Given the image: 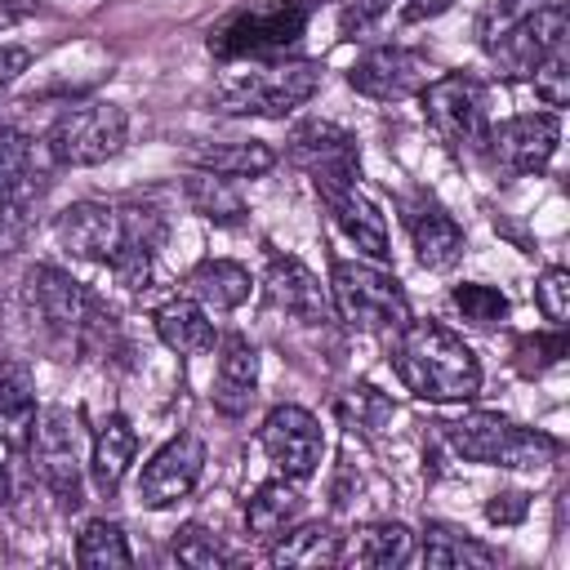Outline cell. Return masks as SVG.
<instances>
[{"mask_svg": "<svg viewBox=\"0 0 570 570\" xmlns=\"http://www.w3.org/2000/svg\"><path fill=\"white\" fill-rule=\"evenodd\" d=\"M392 370L405 392L423 401H468L481 387V365L472 347L441 321H405L392 334Z\"/></svg>", "mask_w": 570, "mask_h": 570, "instance_id": "6da1fadb", "label": "cell"}, {"mask_svg": "<svg viewBox=\"0 0 570 570\" xmlns=\"http://www.w3.org/2000/svg\"><path fill=\"white\" fill-rule=\"evenodd\" d=\"M22 303L31 325L53 347H67V352H94L111 330V316L102 312V303L53 263H36L22 276Z\"/></svg>", "mask_w": 570, "mask_h": 570, "instance_id": "7a4b0ae2", "label": "cell"}, {"mask_svg": "<svg viewBox=\"0 0 570 570\" xmlns=\"http://www.w3.org/2000/svg\"><path fill=\"white\" fill-rule=\"evenodd\" d=\"M312 4L307 0H263L249 9L227 13L209 31V58L218 62H272L285 58L307 31Z\"/></svg>", "mask_w": 570, "mask_h": 570, "instance_id": "3957f363", "label": "cell"}, {"mask_svg": "<svg viewBox=\"0 0 570 570\" xmlns=\"http://www.w3.org/2000/svg\"><path fill=\"white\" fill-rule=\"evenodd\" d=\"M450 450L468 463H485V468H512V472H525V468H543L557 459V436L539 432V428H521L494 410H472V414H459L450 423H441Z\"/></svg>", "mask_w": 570, "mask_h": 570, "instance_id": "277c9868", "label": "cell"}, {"mask_svg": "<svg viewBox=\"0 0 570 570\" xmlns=\"http://www.w3.org/2000/svg\"><path fill=\"white\" fill-rule=\"evenodd\" d=\"M321 89V62L312 58H272L254 62L249 71H236L218 85L214 107L227 116H263L281 120L294 107H303Z\"/></svg>", "mask_w": 570, "mask_h": 570, "instance_id": "5b68a950", "label": "cell"}, {"mask_svg": "<svg viewBox=\"0 0 570 570\" xmlns=\"http://www.w3.org/2000/svg\"><path fill=\"white\" fill-rule=\"evenodd\" d=\"M330 303H334V316L343 325H352L356 334L387 338L410 321V303H405L401 281L379 272L374 263H356V258H334Z\"/></svg>", "mask_w": 570, "mask_h": 570, "instance_id": "8992f818", "label": "cell"}, {"mask_svg": "<svg viewBox=\"0 0 570 570\" xmlns=\"http://www.w3.org/2000/svg\"><path fill=\"white\" fill-rule=\"evenodd\" d=\"M419 98H423V116H428L432 134L445 142L450 156H459V160H485V147H490V111H485V89L472 76H463V71L432 76Z\"/></svg>", "mask_w": 570, "mask_h": 570, "instance_id": "52a82bcc", "label": "cell"}, {"mask_svg": "<svg viewBox=\"0 0 570 570\" xmlns=\"http://www.w3.org/2000/svg\"><path fill=\"white\" fill-rule=\"evenodd\" d=\"M129 138V120L116 102H76L67 107L49 134H45V151L58 160V165H71V169H85V165H102L111 160Z\"/></svg>", "mask_w": 570, "mask_h": 570, "instance_id": "ba28073f", "label": "cell"}, {"mask_svg": "<svg viewBox=\"0 0 570 570\" xmlns=\"http://www.w3.org/2000/svg\"><path fill=\"white\" fill-rule=\"evenodd\" d=\"M31 472L40 476V485L62 503V508H76L80 503V476H85V463H80V428H76V414L53 405L36 419V432H31Z\"/></svg>", "mask_w": 570, "mask_h": 570, "instance_id": "9c48e42d", "label": "cell"}, {"mask_svg": "<svg viewBox=\"0 0 570 570\" xmlns=\"http://www.w3.org/2000/svg\"><path fill=\"white\" fill-rule=\"evenodd\" d=\"M557 142H561L557 111H521V116H508V120L490 125L485 160L508 178H525V174L548 169Z\"/></svg>", "mask_w": 570, "mask_h": 570, "instance_id": "30bf717a", "label": "cell"}, {"mask_svg": "<svg viewBox=\"0 0 570 570\" xmlns=\"http://www.w3.org/2000/svg\"><path fill=\"white\" fill-rule=\"evenodd\" d=\"M258 445L276 468V476H289V481H307L325 454L321 423L303 405H276L258 428Z\"/></svg>", "mask_w": 570, "mask_h": 570, "instance_id": "8fae6325", "label": "cell"}, {"mask_svg": "<svg viewBox=\"0 0 570 570\" xmlns=\"http://www.w3.org/2000/svg\"><path fill=\"white\" fill-rule=\"evenodd\" d=\"M285 156L312 178V187L361 178V147L334 120H303V125H294V134L285 142Z\"/></svg>", "mask_w": 570, "mask_h": 570, "instance_id": "7c38bea8", "label": "cell"}, {"mask_svg": "<svg viewBox=\"0 0 570 570\" xmlns=\"http://www.w3.org/2000/svg\"><path fill=\"white\" fill-rule=\"evenodd\" d=\"M432 62L428 53L419 49H401V45H379V49H365L352 71H347V85L374 102H401V98H414L423 94V85L432 80Z\"/></svg>", "mask_w": 570, "mask_h": 570, "instance_id": "4fadbf2b", "label": "cell"}, {"mask_svg": "<svg viewBox=\"0 0 570 570\" xmlns=\"http://www.w3.org/2000/svg\"><path fill=\"white\" fill-rule=\"evenodd\" d=\"M561 40H570V27H566V4L552 0V4H539L530 9L521 22H512L485 53L494 58V67L508 76V80H530L534 62L557 49Z\"/></svg>", "mask_w": 570, "mask_h": 570, "instance_id": "5bb4252c", "label": "cell"}, {"mask_svg": "<svg viewBox=\"0 0 570 570\" xmlns=\"http://www.w3.org/2000/svg\"><path fill=\"white\" fill-rule=\"evenodd\" d=\"M401 214H405V232L414 240V258L419 267L428 272H450L463 249H468V236L463 227L454 223V214L432 196V191H405L401 196Z\"/></svg>", "mask_w": 570, "mask_h": 570, "instance_id": "9a60e30c", "label": "cell"}, {"mask_svg": "<svg viewBox=\"0 0 570 570\" xmlns=\"http://www.w3.org/2000/svg\"><path fill=\"white\" fill-rule=\"evenodd\" d=\"M200 472H205V441L196 432H178L147 459L138 476V499L147 508H169L196 490Z\"/></svg>", "mask_w": 570, "mask_h": 570, "instance_id": "2e32d148", "label": "cell"}, {"mask_svg": "<svg viewBox=\"0 0 570 570\" xmlns=\"http://www.w3.org/2000/svg\"><path fill=\"white\" fill-rule=\"evenodd\" d=\"M53 236L71 258L111 263V254L120 249V236H125V214H120V205H107V200H76L58 214Z\"/></svg>", "mask_w": 570, "mask_h": 570, "instance_id": "e0dca14e", "label": "cell"}, {"mask_svg": "<svg viewBox=\"0 0 570 570\" xmlns=\"http://www.w3.org/2000/svg\"><path fill=\"white\" fill-rule=\"evenodd\" d=\"M267 298H272L285 316H294V321H303V325H325V321H334L330 285H321L316 272H307V267H303L298 258H289V254H272V263H267Z\"/></svg>", "mask_w": 570, "mask_h": 570, "instance_id": "ac0fdd59", "label": "cell"}, {"mask_svg": "<svg viewBox=\"0 0 570 570\" xmlns=\"http://www.w3.org/2000/svg\"><path fill=\"white\" fill-rule=\"evenodd\" d=\"M316 196L325 200L330 218L338 223V232H343L361 254H370V258H387V254H392V249H387V223H383L379 205L356 187V178H352V183H321Z\"/></svg>", "mask_w": 570, "mask_h": 570, "instance_id": "d6986e66", "label": "cell"}, {"mask_svg": "<svg viewBox=\"0 0 570 570\" xmlns=\"http://www.w3.org/2000/svg\"><path fill=\"white\" fill-rule=\"evenodd\" d=\"M258 392V352L245 334H223L218 343V370H214V410L236 419L249 410Z\"/></svg>", "mask_w": 570, "mask_h": 570, "instance_id": "ffe728a7", "label": "cell"}, {"mask_svg": "<svg viewBox=\"0 0 570 570\" xmlns=\"http://www.w3.org/2000/svg\"><path fill=\"white\" fill-rule=\"evenodd\" d=\"M419 566L423 570H490V566H499V552L450 521H428Z\"/></svg>", "mask_w": 570, "mask_h": 570, "instance_id": "44dd1931", "label": "cell"}, {"mask_svg": "<svg viewBox=\"0 0 570 570\" xmlns=\"http://www.w3.org/2000/svg\"><path fill=\"white\" fill-rule=\"evenodd\" d=\"M410 543H414V534L401 521H365L352 534H343L338 561L343 566H365V570H387V566L410 561Z\"/></svg>", "mask_w": 570, "mask_h": 570, "instance_id": "7402d4cb", "label": "cell"}, {"mask_svg": "<svg viewBox=\"0 0 570 570\" xmlns=\"http://www.w3.org/2000/svg\"><path fill=\"white\" fill-rule=\"evenodd\" d=\"M156 334L178 356H205L214 347V321L191 294H178L156 307Z\"/></svg>", "mask_w": 570, "mask_h": 570, "instance_id": "603a6c76", "label": "cell"}, {"mask_svg": "<svg viewBox=\"0 0 570 570\" xmlns=\"http://www.w3.org/2000/svg\"><path fill=\"white\" fill-rule=\"evenodd\" d=\"M298 512H303L298 481L272 476V481H263V485L249 494V503H245V530H249L254 539L272 543L276 534H285V530L298 521Z\"/></svg>", "mask_w": 570, "mask_h": 570, "instance_id": "cb8c5ba5", "label": "cell"}, {"mask_svg": "<svg viewBox=\"0 0 570 570\" xmlns=\"http://www.w3.org/2000/svg\"><path fill=\"white\" fill-rule=\"evenodd\" d=\"M134 450H138V436L129 428L125 414H107L94 432V450H89V472H94V485L102 494H116V485L125 481L129 463H134Z\"/></svg>", "mask_w": 570, "mask_h": 570, "instance_id": "d4e9b609", "label": "cell"}, {"mask_svg": "<svg viewBox=\"0 0 570 570\" xmlns=\"http://www.w3.org/2000/svg\"><path fill=\"white\" fill-rule=\"evenodd\" d=\"M187 294L205 307V312H227L240 307L249 298V272L232 258H200L187 272Z\"/></svg>", "mask_w": 570, "mask_h": 570, "instance_id": "484cf974", "label": "cell"}, {"mask_svg": "<svg viewBox=\"0 0 570 570\" xmlns=\"http://www.w3.org/2000/svg\"><path fill=\"white\" fill-rule=\"evenodd\" d=\"M183 191H187V205H191L200 218H209L214 227H240V223H245V214H249L245 196H240V191H236V183H232V178H223V174L196 169V174H187Z\"/></svg>", "mask_w": 570, "mask_h": 570, "instance_id": "4316f807", "label": "cell"}, {"mask_svg": "<svg viewBox=\"0 0 570 570\" xmlns=\"http://www.w3.org/2000/svg\"><path fill=\"white\" fill-rule=\"evenodd\" d=\"M343 534L330 521H307L298 530H285L272 539V566H338Z\"/></svg>", "mask_w": 570, "mask_h": 570, "instance_id": "83f0119b", "label": "cell"}, {"mask_svg": "<svg viewBox=\"0 0 570 570\" xmlns=\"http://www.w3.org/2000/svg\"><path fill=\"white\" fill-rule=\"evenodd\" d=\"M36 387L22 370H0V445L4 450H27L36 432Z\"/></svg>", "mask_w": 570, "mask_h": 570, "instance_id": "f1b7e54d", "label": "cell"}, {"mask_svg": "<svg viewBox=\"0 0 570 570\" xmlns=\"http://www.w3.org/2000/svg\"><path fill=\"white\" fill-rule=\"evenodd\" d=\"M4 196H40V147L9 125H0V200Z\"/></svg>", "mask_w": 570, "mask_h": 570, "instance_id": "f546056e", "label": "cell"}, {"mask_svg": "<svg viewBox=\"0 0 570 570\" xmlns=\"http://www.w3.org/2000/svg\"><path fill=\"white\" fill-rule=\"evenodd\" d=\"M276 165V151L258 138L245 142H214V147H196L191 151V169H209L223 178H258Z\"/></svg>", "mask_w": 570, "mask_h": 570, "instance_id": "4dcf8cb0", "label": "cell"}, {"mask_svg": "<svg viewBox=\"0 0 570 570\" xmlns=\"http://www.w3.org/2000/svg\"><path fill=\"white\" fill-rule=\"evenodd\" d=\"M76 561L85 570H116V566H129L134 552L125 543V530L116 521H85L80 539H76Z\"/></svg>", "mask_w": 570, "mask_h": 570, "instance_id": "1f68e13d", "label": "cell"}, {"mask_svg": "<svg viewBox=\"0 0 570 570\" xmlns=\"http://www.w3.org/2000/svg\"><path fill=\"white\" fill-rule=\"evenodd\" d=\"M450 303H454V312H459L468 325H476V330H490V325H503V321H508V294L494 289V285H481V281L454 285V289H450Z\"/></svg>", "mask_w": 570, "mask_h": 570, "instance_id": "d6a6232c", "label": "cell"}, {"mask_svg": "<svg viewBox=\"0 0 570 570\" xmlns=\"http://www.w3.org/2000/svg\"><path fill=\"white\" fill-rule=\"evenodd\" d=\"M566 352H570L566 325H552V330H543V334H525V338H517L512 365H517V374L539 379L543 370H552L557 361H566Z\"/></svg>", "mask_w": 570, "mask_h": 570, "instance_id": "836d02e7", "label": "cell"}, {"mask_svg": "<svg viewBox=\"0 0 570 570\" xmlns=\"http://www.w3.org/2000/svg\"><path fill=\"white\" fill-rule=\"evenodd\" d=\"M169 552H174L178 566H191V570H214V566H227V561H232V552H227L200 521H187V525L174 534Z\"/></svg>", "mask_w": 570, "mask_h": 570, "instance_id": "e575fe53", "label": "cell"}, {"mask_svg": "<svg viewBox=\"0 0 570 570\" xmlns=\"http://www.w3.org/2000/svg\"><path fill=\"white\" fill-rule=\"evenodd\" d=\"M530 80H534V94H539L548 107H566V102H570V40H561L557 49H548V53L534 62Z\"/></svg>", "mask_w": 570, "mask_h": 570, "instance_id": "d590c367", "label": "cell"}, {"mask_svg": "<svg viewBox=\"0 0 570 570\" xmlns=\"http://www.w3.org/2000/svg\"><path fill=\"white\" fill-rule=\"evenodd\" d=\"M338 414H343L352 428H361V432H374L379 423H387V419H392V401H387L379 387H370V383H356V387H347V396L338 401Z\"/></svg>", "mask_w": 570, "mask_h": 570, "instance_id": "8d00e7d4", "label": "cell"}, {"mask_svg": "<svg viewBox=\"0 0 570 570\" xmlns=\"http://www.w3.org/2000/svg\"><path fill=\"white\" fill-rule=\"evenodd\" d=\"M36 200L40 196H4L0 200V258L22 249L36 227Z\"/></svg>", "mask_w": 570, "mask_h": 570, "instance_id": "74e56055", "label": "cell"}, {"mask_svg": "<svg viewBox=\"0 0 570 570\" xmlns=\"http://www.w3.org/2000/svg\"><path fill=\"white\" fill-rule=\"evenodd\" d=\"M530 9H539V0H485V9H481V18H476V36H481V45L490 49L512 22H521Z\"/></svg>", "mask_w": 570, "mask_h": 570, "instance_id": "f35d334b", "label": "cell"}, {"mask_svg": "<svg viewBox=\"0 0 570 570\" xmlns=\"http://www.w3.org/2000/svg\"><path fill=\"white\" fill-rule=\"evenodd\" d=\"M534 303L552 325H566V316H570V272L566 267H548L539 276V285H534Z\"/></svg>", "mask_w": 570, "mask_h": 570, "instance_id": "ab89813d", "label": "cell"}, {"mask_svg": "<svg viewBox=\"0 0 570 570\" xmlns=\"http://www.w3.org/2000/svg\"><path fill=\"white\" fill-rule=\"evenodd\" d=\"M387 4H392V0H343V9H338V31L352 40L356 31H365L370 22H379V18L387 13Z\"/></svg>", "mask_w": 570, "mask_h": 570, "instance_id": "60d3db41", "label": "cell"}, {"mask_svg": "<svg viewBox=\"0 0 570 570\" xmlns=\"http://www.w3.org/2000/svg\"><path fill=\"white\" fill-rule=\"evenodd\" d=\"M525 512H530V499L521 490H499V494L485 499V521L490 525H517V521H525Z\"/></svg>", "mask_w": 570, "mask_h": 570, "instance_id": "b9f144b4", "label": "cell"}, {"mask_svg": "<svg viewBox=\"0 0 570 570\" xmlns=\"http://www.w3.org/2000/svg\"><path fill=\"white\" fill-rule=\"evenodd\" d=\"M27 67H31V53L22 45H0V85L18 80Z\"/></svg>", "mask_w": 570, "mask_h": 570, "instance_id": "7bdbcfd3", "label": "cell"}, {"mask_svg": "<svg viewBox=\"0 0 570 570\" xmlns=\"http://www.w3.org/2000/svg\"><path fill=\"white\" fill-rule=\"evenodd\" d=\"M454 0H405V22H428L436 13H445Z\"/></svg>", "mask_w": 570, "mask_h": 570, "instance_id": "ee69618b", "label": "cell"}, {"mask_svg": "<svg viewBox=\"0 0 570 570\" xmlns=\"http://www.w3.org/2000/svg\"><path fill=\"white\" fill-rule=\"evenodd\" d=\"M0 4H4V9H9L18 22H22L27 13H36V9H40V0H0Z\"/></svg>", "mask_w": 570, "mask_h": 570, "instance_id": "f6af8a7d", "label": "cell"}, {"mask_svg": "<svg viewBox=\"0 0 570 570\" xmlns=\"http://www.w3.org/2000/svg\"><path fill=\"white\" fill-rule=\"evenodd\" d=\"M9 494H13V481H9V468H4V459H0V508L9 503Z\"/></svg>", "mask_w": 570, "mask_h": 570, "instance_id": "bcb514c9", "label": "cell"}, {"mask_svg": "<svg viewBox=\"0 0 570 570\" xmlns=\"http://www.w3.org/2000/svg\"><path fill=\"white\" fill-rule=\"evenodd\" d=\"M13 22H18V18H13V13H9V9L0 4V31H4V27H13Z\"/></svg>", "mask_w": 570, "mask_h": 570, "instance_id": "7dc6e473", "label": "cell"}]
</instances>
